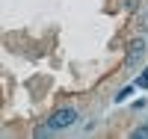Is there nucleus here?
Listing matches in <instances>:
<instances>
[{"label": "nucleus", "mask_w": 148, "mask_h": 139, "mask_svg": "<svg viewBox=\"0 0 148 139\" xmlns=\"http://www.w3.org/2000/svg\"><path fill=\"white\" fill-rule=\"evenodd\" d=\"M136 86H139V89H148V68H145L139 77H136Z\"/></svg>", "instance_id": "nucleus-6"}, {"label": "nucleus", "mask_w": 148, "mask_h": 139, "mask_svg": "<svg viewBox=\"0 0 148 139\" xmlns=\"http://www.w3.org/2000/svg\"><path fill=\"white\" fill-rule=\"evenodd\" d=\"M77 110L74 107H59V110H53L51 112V118H47V124H51L53 130H68V127H74L77 124Z\"/></svg>", "instance_id": "nucleus-1"}, {"label": "nucleus", "mask_w": 148, "mask_h": 139, "mask_svg": "<svg viewBox=\"0 0 148 139\" xmlns=\"http://www.w3.org/2000/svg\"><path fill=\"white\" fill-rule=\"evenodd\" d=\"M33 133H36V136H51V133H56V130L51 127V124H39V127H36Z\"/></svg>", "instance_id": "nucleus-4"}, {"label": "nucleus", "mask_w": 148, "mask_h": 139, "mask_svg": "<svg viewBox=\"0 0 148 139\" xmlns=\"http://www.w3.org/2000/svg\"><path fill=\"white\" fill-rule=\"evenodd\" d=\"M125 6H127V9H136V6H139V0H125Z\"/></svg>", "instance_id": "nucleus-7"}, {"label": "nucleus", "mask_w": 148, "mask_h": 139, "mask_svg": "<svg viewBox=\"0 0 148 139\" xmlns=\"http://www.w3.org/2000/svg\"><path fill=\"white\" fill-rule=\"evenodd\" d=\"M130 139H148V124H139V127L130 130Z\"/></svg>", "instance_id": "nucleus-3"}, {"label": "nucleus", "mask_w": 148, "mask_h": 139, "mask_svg": "<svg viewBox=\"0 0 148 139\" xmlns=\"http://www.w3.org/2000/svg\"><path fill=\"white\" fill-rule=\"evenodd\" d=\"M130 92H133V86H125V89H121V92L116 95V104H121V101H127V98H130Z\"/></svg>", "instance_id": "nucleus-5"}, {"label": "nucleus", "mask_w": 148, "mask_h": 139, "mask_svg": "<svg viewBox=\"0 0 148 139\" xmlns=\"http://www.w3.org/2000/svg\"><path fill=\"white\" fill-rule=\"evenodd\" d=\"M145 56V39H133L130 45H127V56H125V65L127 68H133L136 62Z\"/></svg>", "instance_id": "nucleus-2"}]
</instances>
